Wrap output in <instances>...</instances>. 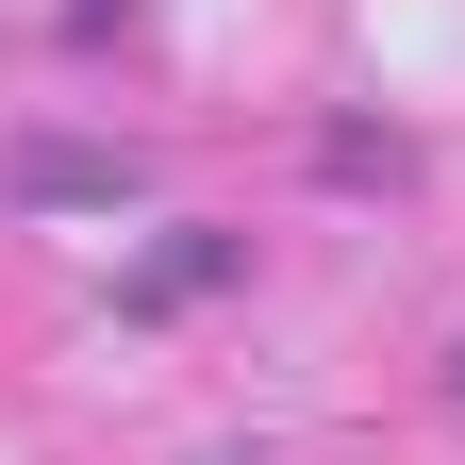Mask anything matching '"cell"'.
I'll return each instance as SVG.
<instances>
[{"label":"cell","mask_w":465,"mask_h":465,"mask_svg":"<svg viewBox=\"0 0 465 465\" xmlns=\"http://www.w3.org/2000/svg\"><path fill=\"white\" fill-rule=\"evenodd\" d=\"M216 266H232V232H183V250H166V266L134 282V300H200V282H216Z\"/></svg>","instance_id":"6da1fadb"}]
</instances>
